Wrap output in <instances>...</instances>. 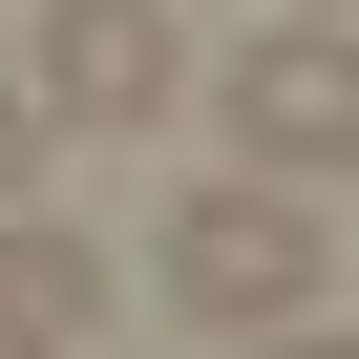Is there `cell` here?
Returning a JSON list of instances; mask_svg holds the SVG:
<instances>
[{
  "mask_svg": "<svg viewBox=\"0 0 359 359\" xmlns=\"http://www.w3.org/2000/svg\"><path fill=\"white\" fill-rule=\"evenodd\" d=\"M169 296H191V317H233V338L338 317V233H317V191H296V169H233V191H191V212H169Z\"/></svg>",
  "mask_w": 359,
  "mask_h": 359,
  "instance_id": "obj_1",
  "label": "cell"
},
{
  "mask_svg": "<svg viewBox=\"0 0 359 359\" xmlns=\"http://www.w3.org/2000/svg\"><path fill=\"white\" fill-rule=\"evenodd\" d=\"M169 85H191V43H169V0H43V85H22L43 127H106V148H127V127H148Z\"/></svg>",
  "mask_w": 359,
  "mask_h": 359,
  "instance_id": "obj_2",
  "label": "cell"
},
{
  "mask_svg": "<svg viewBox=\"0 0 359 359\" xmlns=\"http://www.w3.org/2000/svg\"><path fill=\"white\" fill-rule=\"evenodd\" d=\"M212 106H233V148H254V169H296V191L359 148V64H338V22H254Z\"/></svg>",
  "mask_w": 359,
  "mask_h": 359,
  "instance_id": "obj_3",
  "label": "cell"
},
{
  "mask_svg": "<svg viewBox=\"0 0 359 359\" xmlns=\"http://www.w3.org/2000/svg\"><path fill=\"white\" fill-rule=\"evenodd\" d=\"M0 317H22V338L64 359V338L106 317V254H85V233H43V212H0Z\"/></svg>",
  "mask_w": 359,
  "mask_h": 359,
  "instance_id": "obj_4",
  "label": "cell"
},
{
  "mask_svg": "<svg viewBox=\"0 0 359 359\" xmlns=\"http://www.w3.org/2000/svg\"><path fill=\"white\" fill-rule=\"evenodd\" d=\"M43 148H64V127H43L22 85H0V212H22V191H43Z\"/></svg>",
  "mask_w": 359,
  "mask_h": 359,
  "instance_id": "obj_5",
  "label": "cell"
},
{
  "mask_svg": "<svg viewBox=\"0 0 359 359\" xmlns=\"http://www.w3.org/2000/svg\"><path fill=\"white\" fill-rule=\"evenodd\" d=\"M254 359H359V338H338V317H275V338H254Z\"/></svg>",
  "mask_w": 359,
  "mask_h": 359,
  "instance_id": "obj_6",
  "label": "cell"
},
{
  "mask_svg": "<svg viewBox=\"0 0 359 359\" xmlns=\"http://www.w3.org/2000/svg\"><path fill=\"white\" fill-rule=\"evenodd\" d=\"M275 22H338V0H275Z\"/></svg>",
  "mask_w": 359,
  "mask_h": 359,
  "instance_id": "obj_7",
  "label": "cell"
},
{
  "mask_svg": "<svg viewBox=\"0 0 359 359\" xmlns=\"http://www.w3.org/2000/svg\"><path fill=\"white\" fill-rule=\"evenodd\" d=\"M0 359H43V338H22V317H0Z\"/></svg>",
  "mask_w": 359,
  "mask_h": 359,
  "instance_id": "obj_8",
  "label": "cell"
}]
</instances>
